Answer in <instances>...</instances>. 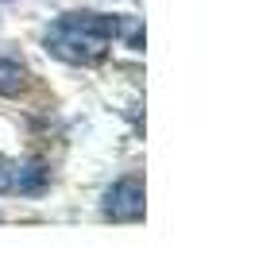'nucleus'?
<instances>
[{
  "label": "nucleus",
  "mask_w": 255,
  "mask_h": 259,
  "mask_svg": "<svg viewBox=\"0 0 255 259\" xmlns=\"http://www.w3.org/2000/svg\"><path fill=\"white\" fill-rule=\"evenodd\" d=\"M143 178H136V174H124V178H116V182L105 190V217L108 221H124V225H132V221H143Z\"/></svg>",
  "instance_id": "obj_2"
},
{
  "label": "nucleus",
  "mask_w": 255,
  "mask_h": 259,
  "mask_svg": "<svg viewBox=\"0 0 255 259\" xmlns=\"http://www.w3.org/2000/svg\"><path fill=\"white\" fill-rule=\"evenodd\" d=\"M27 85V70L16 58H0V97H16Z\"/></svg>",
  "instance_id": "obj_5"
},
{
  "label": "nucleus",
  "mask_w": 255,
  "mask_h": 259,
  "mask_svg": "<svg viewBox=\"0 0 255 259\" xmlns=\"http://www.w3.org/2000/svg\"><path fill=\"white\" fill-rule=\"evenodd\" d=\"M47 51L62 62H74V66H93L108 54V39H97V35H81L74 27H62L54 23L51 35H47Z\"/></svg>",
  "instance_id": "obj_1"
},
{
  "label": "nucleus",
  "mask_w": 255,
  "mask_h": 259,
  "mask_svg": "<svg viewBox=\"0 0 255 259\" xmlns=\"http://www.w3.org/2000/svg\"><path fill=\"white\" fill-rule=\"evenodd\" d=\"M47 186H51L47 162H20L16 166V194L20 197H39Z\"/></svg>",
  "instance_id": "obj_4"
},
{
  "label": "nucleus",
  "mask_w": 255,
  "mask_h": 259,
  "mask_svg": "<svg viewBox=\"0 0 255 259\" xmlns=\"http://www.w3.org/2000/svg\"><path fill=\"white\" fill-rule=\"evenodd\" d=\"M16 166L20 162H12L0 155V194H16Z\"/></svg>",
  "instance_id": "obj_6"
},
{
  "label": "nucleus",
  "mask_w": 255,
  "mask_h": 259,
  "mask_svg": "<svg viewBox=\"0 0 255 259\" xmlns=\"http://www.w3.org/2000/svg\"><path fill=\"white\" fill-rule=\"evenodd\" d=\"M54 23L74 27V31H81V35L108 39V43H112V39L124 31V20H120V16H101V12H66V16H58Z\"/></svg>",
  "instance_id": "obj_3"
}]
</instances>
